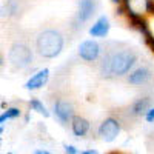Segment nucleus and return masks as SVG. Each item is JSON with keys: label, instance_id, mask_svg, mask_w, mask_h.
Wrapping results in <instances>:
<instances>
[{"label": "nucleus", "instance_id": "obj_1", "mask_svg": "<svg viewBox=\"0 0 154 154\" xmlns=\"http://www.w3.org/2000/svg\"><path fill=\"white\" fill-rule=\"evenodd\" d=\"M139 60L140 54L136 48L122 42H106L96 63V69L103 80H123Z\"/></svg>", "mask_w": 154, "mask_h": 154}, {"label": "nucleus", "instance_id": "obj_2", "mask_svg": "<svg viewBox=\"0 0 154 154\" xmlns=\"http://www.w3.org/2000/svg\"><path fill=\"white\" fill-rule=\"evenodd\" d=\"M66 35L57 26L42 28L34 37V51L37 56L45 60L56 59L65 48Z\"/></svg>", "mask_w": 154, "mask_h": 154}, {"label": "nucleus", "instance_id": "obj_3", "mask_svg": "<svg viewBox=\"0 0 154 154\" xmlns=\"http://www.w3.org/2000/svg\"><path fill=\"white\" fill-rule=\"evenodd\" d=\"M152 105H154V93L151 88H148V89H143L137 97H134L131 103L117 109V116L120 117L123 125L134 123L140 117H145V114L152 108Z\"/></svg>", "mask_w": 154, "mask_h": 154}, {"label": "nucleus", "instance_id": "obj_4", "mask_svg": "<svg viewBox=\"0 0 154 154\" xmlns=\"http://www.w3.org/2000/svg\"><path fill=\"white\" fill-rule=\"evenodd\" d=\"M125 85L148 89L154 85V65L148 60H139L137 65L126 74V77L122 80Z\"/></svg>", "mask_w": 154, "mask_h": 154}, {"label": "nucleus", "instance_id": "obj_5", "mask_svg": "<svg viewBox=\"0 0 154 154\" xmlns=\"http://www.w3.org/2000/svg\"><path fill=\"white\" fill-rule=\"evenodd\" d=\"M8 62L12 69H26L34 62V49L25 38H17L12 42L8 51Z\"/></svg>", "mask_w": 154, "mask_h": 154}, {"label": "nucleus", "instance_id": "obj_6", "mask_svg": "<svg viewBox=\"0 0 154 154\" xmlns=\"http://www.w3.org/2000/svg\"><path fill=\"white\" fill-rule=\"evenodd\" d=\"M53 111L56 119L62 125H68L71 122V119L75 114V105L66 91H63V89L56 91V96L53 97Z\"/></svg>", "mask_w": 154, "mask_h": 154}, {"label": "nucleus", "instance_id": "obj_7", "mask_svg": "<svg viewBox=\"0 0 154 154\" xmlns=\"http://www.w3.org/2000/svg\"><path fill=\"white\" fill-rule=\"evenodd\" d=\"M97 9H99V0H80L79 5H77L75 14L71 19L69 29L74 34L82 31V28L96 16Z\"/></svg>", "mask_w": 154, "mask_h": 154}, {"label": "nucleus", "instance_id": "obj_8", "mask_svg": "<svg viewBox=\"0 0 154 154\" xmlns=\"http://www.w3.org/2000/svg\"><path fill=\"white\" fill-rule=\"evenodd\" d=\"M122 126H123V123H122L120 117L117 116V112L109 114L108 117H105L99 123L97 134H99V137L103 140V142H112V140L119 136Z\"/></svg>", "mask_w": 154, "mask_h": 154}, {"label": "nucleus", "instance_id": "obj_9", "mask_svg": "<svg viewBox=\"0 0 154 154\" xmlns=\"http://www.w3.org/2000/svg\"><path fill=\"white\" fill-rule=\"evenodd\" d=\"M102 49H103V45L102 43H99L96 40H85L79 45L77 54H79V57L85 63H93V65H96L102 56Z\"/></svg>", "mask_w": 154, "mask_h": 154}, {"label": "nucleus", "instance_id": "obj_10", "mask_svg": "<svg viewBox=\"0 0 154 154\" xmlns=\"http://www.w3.org/2000/svg\"><path fill=\"white\" fill-rule=\"evenodd\" d=\"M122 2L133 19H143L145 14L154 11V0H122Z\"/></svg>", "mask_w": 154, "mask_h": 154}, {"label": "nucleus", "instance_id": "obj_11", "mask_svg": "<svg viewBox=\"0 0 154 154\" xmlns=\"http://www.w3.org/2000/svg\"><path fill=\"white\" fill-rule=\"evenodd\" d=\"M71 125V131L75 137H85L88 133H89V128H91V123H89V120L86 117H83V116L80 114H74V117L71 119L69 122Z\"/></svg>", "mask_w": 154, "mask_h": 154}, {"label": "nucleus", "instance_id": "obj_12", "mask_svg": "<svg viewBox=\"0 0 154 154\" xmlns=\"http://www.w3.org/2000/svg\"><path fill=\"white\" fill-rule=\"evenodd\" d=\"M109 20L106 16H100L93 25L91 28H89V35L91 37H96V38H105L109 32Z\"/></svg>", "mask_w": 154, "mask_h": 154}, {"label": "nucleus", "instance_id": "obj_13", "mask_svg": "<svg viewBox=\"0 0 154 154\" xmlns=\"http://www.w3.org/2000/svg\"><path fill=\"white\" fill-rule=\"evenodd\" d=\"M48 79H49V69H40L37 71L31 79H28V82L25 83V88L29 89V91H32V89H38L42 88L48 83Z\"/></svg>", "mask_w": 154, "mask_h": 154}, {"label": "nucleus", "instance_id": "obj_14", "mask_svg": "<svg viewBox=\"0 0 154 154\" xmlns=\"http://www.w3.org/2000/svg\"><path fill=\"white\" fill-rule=\"evenodd\" d=\"M25 9L23 0H8V2L2 6L3 16L8 19H17Z\"/></svg>", "mask_w": 154, "mask_h": 154}, {"label": "nucleus", "instance_id": "obj_15", "mask_svg": "<svg viewBox=\"0 0 154 154\" xmlns=\"http://www.w3.org/2000/svg\"><path fill=\"white\" fill-rule=\"evenodd\" d=\"M20 114H22V111H20L19 108H8L5 112L0 114V125L5 123V122L9 120V119H16V117H19Z\"/></svg>", "mask_w": 154, "mask_h": 154}, {"label": "nucleus", "instance_id": "obj_16", "mask_svg": "<svg viewBox=\"0 0 154 154\" xmlns=\"http://www.w3.org/2000/svg\"><path fill=\"white\" fill-rule=\"evenodd\" d=\"M29 106H31V109H34V111H37V112H40V114H43L45 117H48L49 116V112L46 111V108H45V105L42 103L38 99H35V97H32L31 100H29Z\"/></svg>", "mask_w": 154, "mask_h": 154}, {"label": "nucleus", "instance_id": "obj_17", "mask_svg": "<svg viewBox=\"0 0 154 154\" xmlns=\"http://www.w3.org/2000/svg\"><path fill=\"white\" fill-rule=\"evenodd\" d=\"M145 120H146V122H149V123H152V122H154V108H151V109L145 114Z\"/></svg>", "mask_w": 154, "mask_h": 154}, {"label": "nucleus", "instance_id": "obj_18", "mask_svg": "<svg viewBox=\"0 0 154 154\" xmlns=\"http://www.w3.org/2000/svg\"><path fill=\"white\" fill-rule=\"evenodd\" d=\"M65 152H66V154H79L77 148L72 146V145H65Z\"/></svg>", "mask_w": 154, "mask_h": 154}, {"label": "nucleus", "instance_id": "obj_19", "mask_svg": "<svg viewBox=\"0 0 154 154\" xmlns=\"http://www.w3.org/2000/svg\"><path fill=\"white\" fill-rule=\"evenodd\" d=\"M79 154H99L96 149H85V151H80Z\"/></svg>", "mask_w": 154, "mask_h": 154}, {"label": "nucleus", "instance_id": "obj_20", "mask_svg": "<svg viewBox=\"0 0 154 154\" xmlns=\"http://www.w3.org/2000/svg\"><path fill=\"white\" fill-rule=\"evenodd\" d=\"M35 154H49V152H48V151H42V149H37Z\"/></svg>", "mask_w": 154, "mask_h": 154}, {"label": "nucleus", "instance_id": "obj_21", "mask_svg": "<svg viewBox=\"0 0 154 154\" xmlns=\"http://www.w3.org/2000/svg\"><path fill=\"white\" fill-rule=\"evenodd\" d=\"M3 133V128H2V125H0V134H2Z\"/></svg>", "mask_w": 154, "mask_h": 154}, {"label": "nucleus", "instance_id": "obj_22", "mask_svg": "<svg viewBox=\"0 0 154 154\" xmlns=\"http://www.w3.org/2000/svg\"><path fill=\"white\" fill-rule=\"evenodd\" d=\"M9 154H12V152H9Z\"/></svg>", "mask_w": 154, "mask_h": 154}]
</instances>
